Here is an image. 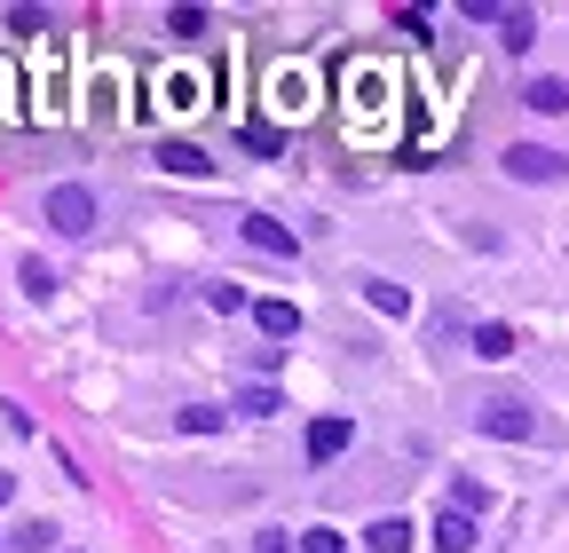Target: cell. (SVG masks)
<instances>
[{"label": "cell", "mask_w": 569, "mask_h": 553, "mask_svg": "<svg viewBox=\"0 0 569 553\" xmlns=\"http://www.w3.org/2000/svg\"><path fill=\"white\" fill-rule=\"evenodd\" d=\"M301 553H348V537H340V530H325V522H317V530H301Z\"/></svg>", "instance_id": "cell-17"}, {"label": "cell", "mask_w": 569, "mask_h": 553, "mask_svg": "<svg viewBox=\"0 0 569 553\" xmlns=\"http://www.w3.org/2000/svg\"><path fill=\"white\" fill-rule=\"evenodd\" d=\"M436 545H443V553H467V545H475V514L443 506V514H436Z\"/></svg>", "instance_id": "cell-6"}, {"label": "cell", "mask_w": 569, "mask_h": 553, "mask_svg": "<svg viewBox=\"0 0 569 553\" xmlns=\"http://www.w3.org/2000/svg\"><path fill=\"white\" fill-rule=\"evenodd\" d=\"M253 553H293V537H284V530H261V537H253Z\"/></svg>", "instance_id": "cell-22"}, {"label": "cell", "mask_w": 569, "mask_h": 553, "mask_svg": "<svg viewBox=\"0 0 569 553\" xmlns=\"http://www.w3.org/2000/svg\"><path fill=\"white\" fill-rule=\"evenodd\" d=\"M238 411H253V420H269V411H277V388H246V395H238Z\"/></svg>", "instance_id": "cell-20"}, {"label": "cell", "mask_w": 569, "mask_h": 553, "mask_svg": "<svg viewBox=\"0 0 569 553\" xmlns=\"http://www.w3.org/2000/svg\"><path fill=\"white\" fill-rule=\"evenodd\" d=\"M507 174H515V182H561V174H569V159H561V151H546V143H515V151H507Z\"/></svg>", "instance_id": "cell-3"}, {"label": "cell", "mask_w": 569, "mask_h": 553, "mask_svg": "<svg viewBox=\"0 0 569 553\" xmlns=\"http://www.w3.org/2000/svg\"><path fill=\"white\" fill-rule=\"evenodd\" d=\"M253 324H261L269 340H293V332H301V309H293V301H261V309H253Z\"/></svg>", "instance_id": "cell-7"}, {"label": "cell", "mask_w": 569, "mask_h": 553, "mask_svg": "<svg viewBox=\"0 0 569 553\" xmlns=\"http://www.w3.org/2000/svg\"><path fill=\"white\" fill-rule=\"evenodd\" d=\"M9 545H17V553H56V522H17Z\"/></svg>", "instance_id": "cell-13"}, {"label": "cell", "mask_w": 569, "mask_h": 553, "mask_svg": "<svg viewBox=\"0 0 569 553\" xmlns=\"http://www.w3.org/2000/svg\"><path fill=\"white\" fill-rule=\"evenodd\" d=\"M522 103H530V111H569V80H530Z\"/></svg>", "instance_id": "cell-14"}, {"label": "cell", "mask_w": 569, "mask_h": 553, "mask_svg": "<svg viewBox=\"0 0 569 553\" xmlns=\"http://www.w3.org/2000/svg\"><path fill=\"white\" fill-rule=\"evenodd\" d=\"M167 32H174V40H198V32H206V17H198V9H174V17H167Z\"/></svg>", "instance_id": "cell-21"}, {"label": "cell", "mask_w": 569, "mask_h": 553, "mask_svg": "<svg viewBox=\"0 0 569 553\" xmlns=\"http://www.w3.org/2000/svg\"><path fill=\"white\" fill-rule=\"evenodd\" d=\"M451 506H459V514H475V506H482V482H475V474H459V482H451Z\"/></svg>", "instance_id": "cell-18"}, {"label": "cell", "mask_w": 569, "mask_h": 553, "mask_svg": "<svg viewBox=\"0 0 569 553\" xmlns=\"http://www.w3.org/2000/svg\"><path fill=\"white\" fill-rule=\"evenodd\" d=\"M365 301H372L380 316H411V293H403V285H388V276H365Z\"/></svg>", "instance_id": "cell-9"}, {"label": "cell", "mask_w": 569, "mask_h": 553, "mask_svg": "<svg viewBox=\"0 0 569 553\" xmlns=\"http://www.w3.org/2000/svg\"><path fill=\"white\" fill-rule=\"evenodd\" d=\"M365 553H411V522H372L365 530Z\"/></svg>", "instance_id": "cell-10"}, {"label": "cell", "mask_w": 569, "mask_h": 553, "mask_svg": "<svg viewBox=\"0 0 569 553\" xmlns=\"http://www.w3.org/2000/svg\"><path fill=\"white\" fill-rule=\"evenodd\" d=\"M498 40H507V48H530V40H538V17H530V9H498Z\"/></svg>", "instance_id": "cell-11"}, {"label": "cell", "mask_w": 569, "mask_h": 553, "mask_svg": "<svg viewBox=\"0 0 569 553\" xmlns=\"http://www.w3.org/2000/svg\"><path fill=\"white\" fill-rule=\"evenodd\" d=\"M40 214H48V230H56V238H88V230H96V198H88L80 182H56Z\"/></svg>", "instance_id": "cell-2"}, {"label": "cell", "mask_w": 569, "mask_h": 553, "mask_svg": "<svg viewBox=\"0 0 569 553\" xmlns=\"http://www.w3.org/2000/svg\"><path fill=\"white\" fill-rule=\"evenodd\" d=\"M9 491H17V474H0V506H9Z\"/></svg>", "instance_id": "cell-23"}, {"label": "cell", "mask_w": 569, "mask_h": 553, "mask_svg": "<svg viewBox=\"0 0 569 553\" xmlns=\"http://www.w3.org/2000/svg\"><path fill=\"white\" fill-rule=\"evenodd\" d=\"M17 285H24V293H32V301H48V293H56V269H48V261H40V253H32V261H24V269H17Z\"/></svg>", "instance_id": "cell-15"}, {"label": "cell", "mask_w": 569, "mask_h": 553, "mask_svg": "<svg viewBox=\"0 0 569 553\" xmlns=\"http://www.w3.org/2000/svg\"><path fill=\"white\" fill-rule=\"evenodd\" d=\"M475 356H515V324H475Z\"/></svg>", "instance_id": "cell-12"}, {"label": "cell", "mask_w": 569, "mask_h": 553, "mask_svg": "<svg viewBox=\"0 0 569 553\" xmlns=\"http://www.w3.org/2000/svg\"><path fill=\"white\" fill-rule=\"evenodd\" d=\"M475 428H482V435H498V443H538V435H546L538 403H530V395H507V388L475 403Z\"/></svg>", "instance_id": "cell-1"}, {"label": "cell", "mask_w": 569, "mask_h": 553, "mask_svg": "<svg viewBox=\"0 0 569 553\" xmlns=\"http://www.w3.org/2000/svg\"><path fill=\"white\" fill-rule=\"evenodd\" d=\"M213 428H222V411H213V403H182V435H213Z\"/></svg>", "instance_id": "cell-16"}, {"label": "cell", "mask_w": 569, "mask_h": 553, "mask_svg": "<svg viewBox=\"0 0 569 553\" xmlns=\"http://www.w3.org/2000/svg\"><path fill=\"white\" fill-rule=\"evenodd\" d=\"M206 301L222 309V316H238V309H246V285H206Z\"/></svg>", "instance_id": "cell-19"}, {"label": "cell", "mask_w": 569, "mask_h": 553, "mask_svg": "<svg viewBox=\"0 0 569 553\" xmlns=\"http://www.w3.org/2000/svg\"><path fill=\"white\" fill-rule=\"evenodd\" d=\"M159 167H167V174H213V159H206L198 143H159Z\"/></svg>", "instance_id": "cell-8"}, {"label": "cell", "mask_w": 569, "mask_h": 553, "mask_svg": "<svg viewBox=\"0 0 569 553\" xmlns=\"http://www.w3.org/2000/svg\"><path fill=\"white\" fill-rule=\"evenodd\" d=\"M238 230H246V245H261V253H277V261H293V230H284V222H269V214H246Z\"/></svg>", "instance_id": "cell-4"}, {"label": "cell", "mask_w": 569, "mask_h": 553, "mask_svg": "<svg viewBox=\"0 0 569 553\" xmlns=\"http://www.w3.org/2000/svg\"><path fill=\"white\" fill-rule=\"evenodd\" d=\"M348 443H356V428L340 420V411H332V420H317V428H309V459H317V466H325V459H340Z\"/></svg>", "instance_id": "cell-5"}]
</instances>
